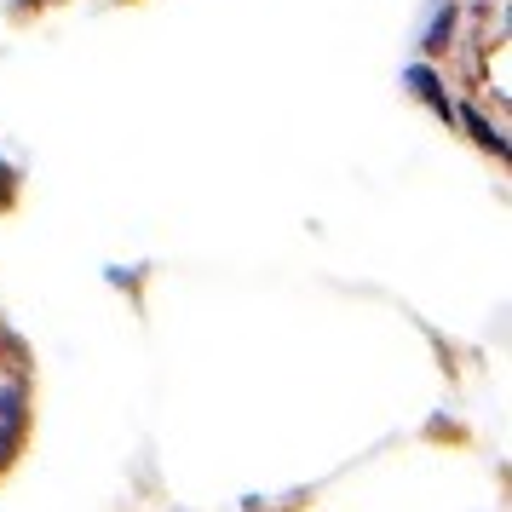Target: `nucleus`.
I'll use <instances>...</instances> for the list:
<instances>
[{
    "label": "nucleus",
    "instance_id": "f257e3e1",
    "mask_svg": "<svg viewBox=\"0 0 512 512\" xmlns=\"http://www.w3.org/2000/svg\"><path fill=\"white\" fill-rule=\"evenodd\" d=\"M432 58H438L449 110L478 139L501 144L507 133V0H449Z\"/></svg>",
    "mask_w": 512,
    "mask_h": 512
},
{
    "label": "nucleus",
    "instance_id": "f03ea898",
    "mask_svg": "<svg viewBox=\"0 0 512 512\" xmlns=\"http://www.w3.org/2000/svg\"><path fill=\"white\" fill-rule=\"evenodd\" d=\"M29 420H35V363H29V346L12 334V323L0 317V478L24 455Z\"/></svg>",
    "mask_w": 512,
    "mask_h": 512
}]
</instances>
